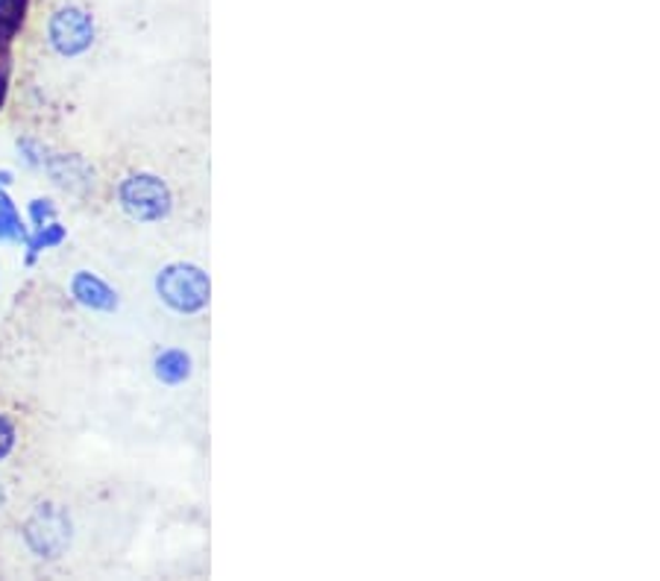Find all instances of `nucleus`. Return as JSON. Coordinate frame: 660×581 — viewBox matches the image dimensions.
<instances>
[{
    "label": "nucleus",
    "instance_id": "obj_12",
    "mask_svg": "<svg viewBox=\"0 0 660 581\" xmlns=\"http://www.w3.org/2000/svg\"><path fill=\"white\" fill-rule=\"evenodd\" d=\"M0 505H3V488H0Z\"/></svg>",
    "mask_w": 660,
    "mask_h": 581
},
{
    "label": "nucleus",
    "instance_id": "obj_1",
    "mask_svg": "<svg viewBox=\"0 0 660 581\" xmlns=\"http://www.w3.org/2000/svg\"><path fill=\"white\" fill-rule=\"evenodd\" d=\"M156 291L165 303L179 314H194L209 305V277L194 265L177 261L161 270L156 279Z\"/></svg>",
    "mask_w": 660,
    "mask_h": 581
},
{
    "label": "nucleus",
    "instance_id": "obj_11",
    "mask_svg": "<svg viewBox=\"0 0 660 581\" xmlns=\"http://www.w3.org/2000/svg\"><path fill=\"white\" fill-rule=\"evenodd\" d=\"M3 98H7V74L0 71V103H3Z\"/></svg>",
    "mask_w": 660,
    "mask_h": 581
},
{
    "label": "nucleus",
    "instance_id": "obj_2",
    "mask_svg": "<svg viewBox=\"0 0 660 581\" xmlns=\"http://www.w3.org/2000/svg\"><path fill=\"white\" fill-rule=\"evenodd\" d=\"M118 200L133 221H161L170 215V191L159 177L153 174H133L118 186Z\"/></svg>",
    "mask_w": 660,
    "mask_h": 581
},
{
    "label": "nucleus",
    "instance_id": "obj_6",
    "mask_svg": "<svg viewBox=\"0 0 660 581\" xmlns=\"http://www.w3.org/2000/svg\"><path fill=\"white\" fill-rule=\"evenodd\" d=\"M191 376V358L182 353V349H165L159 358H156V379L165 384H179L186 382Z\"/></svg>",
    "mask_w": 660,
    "mask_h": 581
},
{
    "label": "nucleus",
    "instance_id": "obj_10",
    "mask_svg": "<svg viewBox=\"0 0 660 581\" xmlns=\"http://www.w3.org/2000/svg\"><path fill=\"white\" fill-rule=\"evenodd\" d=\"M12 449H15V426H12L10 417L0 414V461L10 456Z\"/></svg>",
    "mask_w": 660,
    "mask_h": 581
},
{
    "label": "nucleus",
    "instance_id": "obj_8",
    "mask_svg": "<svg viewBox=\"0 0 660 581\" xmlns=\"http://www.w3.org/2000/svg\"><path fill=\"white\" fill-rule=\"evenodd\" d=\"M63 242H65V230L56 224V221L38 226V233L33 235V238H27V261H36L38 253L51 250V247H56V244Z\"/></svg>",
    "mask_w": 660,
    "mask_h": 581
},
{
    "label": "nucleus",
    "instance_id": "obj_4",
    "mask_svg": "<svg viewBox=\"0 0 660 581\" xmlns=\"http://www.w3.org/2000/svg\"><path fill=\"white\" fill-rule=\"evenodd\" d=\"M24 537H27L30 549L38 558H59L68 540H71V523L56 505H42V509L27 519L24 526Z\"/></svg>",
    "mask_w": 660,
    "mask_h": 581
},
{
    "label": "nucleus",
    "instance_id": "obj_3",
    "mask_svg": "<svg viewBox=\"0 0 660 581\" xmlns=\"http://www.w3.org/2000/svg\"><path fill=\"white\" fill-rule=\"evenodd\" d=\"M47 36H51V47L59 56H80L94 42V21L80 7H63L51 19Z\"/></svg>",
    "mask_w": 660,
    "mask_h": 581
},
{
    "label": "nucleus",
    "instance_id": "obj_9",
    "mask_svg": "<svg viewBox=\"0 0 660 581\" xmlns=\"http://www.w3.org/2000/svg\"><path fill=\"white\" fill-rule=\"evenodd\" d=\"M30 217H33L36 230L38 226L51 224V221H56L54 200H33V203H30Z\"/></svg>",
    "mask_w": 660,
    "mask_h": 581
},
{
    "label": "nucleus",
    "instance_id": "obj_7",
    "mask_svg": "<svg viewBox=\"0 0 660 581\" xmlns=\"http://www.w3.org/2000/svg\"><path fill=\"white\" fill-rule=\"evenodd\" d=\"M30 235L27 230H24V224H21V215L19 209L12 206V200L3 194V188H0V242H27Z\"/></svg>",
    "mask_w": 660,
    "mask_h": 581
},
{
    "label": "nucleus",
    "instance_id": "obj_5",
    "mask_svg": "<svg viewBox=\"0 0 660 581\" xmlns=\"http://www.w3.org/2000/svg\"><path fill=\"white\" fill-rule=\"evenodd\" d=\"M71 294L74 300L91 312H115L118 309V294L112 288L103 282L100 277L89 273V270H80V273H74L71 279Z\"/></svg>",
    "mask_w": 660,
    "mask_h": 581
}]
</instances>
